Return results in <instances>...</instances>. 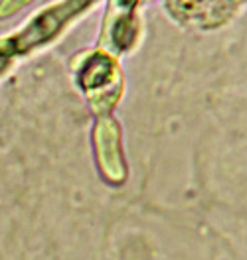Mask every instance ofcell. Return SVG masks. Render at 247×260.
Segmentation results:
<instances>
[{
	"label": "cell",
	"instance_id": "6da1fadb",
	"mask_svg": "<svg viewBox=\"0 0 247 260\" xmlns=\"http://www.w3.org/2000/svg\"><path fill=\"white\" fill-rule=\"evenodd\" d=\"M91 2L95 0H64L62 4H56L48 10H44L40 16L34 18L30 26L18 36L16 40H10V44L16 49L34 48L49 38H53L73 16L83 12Z\"/></svg>",
	"mask_w": 247,
	"mask_h": 260
},
{
	"label": "cell",
	"instance_id": "7a4b0ae2",
	"mask_svg": "<svg viewBox=\"0 0 247 260\" xmlns=\"http://www.w3.org/2000/svg\"><path fill=\"white\" fill-rule=\"evenodd\" d=\"M26 2L30 0H2V6H0V16H8V14H14L18 12Z\"/></svg>",
	"mask_w": 247,
	"mask_h": 260
}]
</instances>
